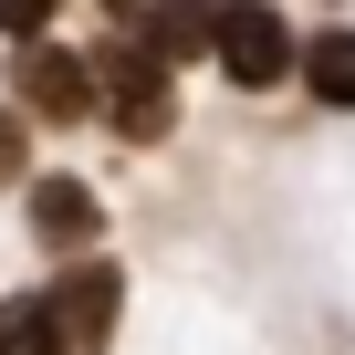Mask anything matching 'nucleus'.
I'll return each mask as SVG.
<instances>
[{"label": "nucleus", "mask_w": 355, "mask_h": 355, "mask_svg": "<svg viewBox=\"0 0 355 355\" xmlns=\"http://www.w3.org/2000/svg\"><path fill=\"white\" fill-rule=\"evenodd\" d=\"M209 53H220V73H230L241 94H272L282 73H303V53H293V32H282V11H272V0H230Z\"/></svg>", "instance_id": "1"}, {"label": "nucleus", "mask_w": 355, "mask_h": 355, "mask_svg": "<svg viewBox=\"0 0 355 355\" xmlns=\"http://www.w3.org/2000/svg\"><path fill=\"white\" fill-rule=\"evenodd\" d=\"M94 94H105V84H94L84 53H63V42H32V53H21V105H32V115L73 125V115H94Z\"/></svg>", "instance_id": "2"}, {"label": "nucleus", "mask_w": 355, "mask_h": 355, "mask_svg": "<svg viewBox=\"0 0 355 355\" xmlns=\"http://www.w3.org/2000/svg\"><path fill=\"white\" fill-rule=\"evenodd\" d=\"M115 303H125V282H115V261H73V272L53 282V313H63V334H73V355H105V345H115Z\"/></svg>", "instance_id": "3"}, {"label": "nucleus", "mask_w": 355, "mask_h": 355, "mask_svg": "<svg viewBox=\"0 0 355 355\" xmlns=\"http://www.w3.org/2000/svg\"><path fill=\"white\" fill-rule=\"evenodd\" d=\"M115 32H136L146 53H189V42H220V0H105Z\"/></svg>", "instance_id": "4"}, {"label": "nucleus", "mask_w": 355, "mask_h": 355, "mask_svg": "<svg viewBox=\"0 0 355 355\" xmlns=\"http://www.w3.org/2000/svg\"><path fill=\"white\" fill-rule=\"evenodd\" d=\"M115 84H105V105H115V125L125 136H167L178 125V94H167V53H125V63H105Z\"/></svg>", "instance_id": "5"}, {"label": "nucleus", "mask_w": 355, "mask_h": 355, "mask_svg": "<svg viewBox=\"0 0 355 355\" xmlns=\"http://www.w3.org/2000/svg\"><path fill=\"white\" fill-rule=\"evenodd\" d=\"M32 230L63 251V241H94L105 209H94V189H73V178H42V189H32Z\"/></svg>", "instance_id": "6"}, {"label": "nucleus", "mask_w": 355, "mask_h": 355, "mask_svg": "<svg viewBox=\"0 0 355 355\" xmlns=\"http://www.w3.org/2000/svg\"><path fill=\"white\" fill-rule=\"evenodd\" d=\"M0 355H73L53 293H21V303H0Z\"/></svg>", "instance_id": "7"}, {"label": "nucleus", "mask_w": 355, "mask_h": 355, "mask_svg": "<svg viewBox=\"0 0 355 355\" xmlns=\"http://www.w3.org/2000/svg\"><path fill=\"white\" fill-rule=\"evenodd\" d=\"M303 84H313L324 105H355V32H313V53H303Z\"/></svg>", "instance_id": "8"}, {"label": "nucleus", "mask_w": 355, "mask_h": 355, "mask_svg": "<svg viewBox=\"0 0 355 355\" xmlns=\"http://www.w3.org/2000/svg\"><path fill=\"white\" fill-rule=\"evenodd\" d=\"M53 11H63V0H0V32H42Z\"/></svg>", "instance_id": "9"}, {"label": "nucleus", "mask_w": 355, "mask_h": 355, "mask_svg": "<svg viewBox=\"0 0 355 355\" xmlns=\"http://www.w3.org/2000/svg\"><path fill=\"white\" fill-rule=\"evenodd\" d=\"M11 178H21V125L0 115V189H11Z\"/></svg>", "instance_id": "10"}]
</instances>
